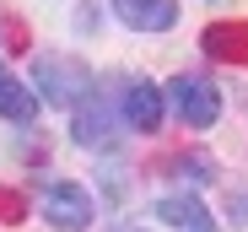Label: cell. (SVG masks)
<instances>
[{
    "label": "cell",
    "mask_w": 248,
    "mask_h": 232,
    "mask_svg": "<svg viewBox=\"0 0 248 232\" xmlns=\"http://www.w3.org/2000/svg\"><path fill=\"white\" fill-rule=\"evenodd\" d=\"M156 216L168 221V227H178V232H221V227L211 221V211H205V200L189 195V189H178V195H162V200H156Z\"/></svg>",
    "instance_id": "7"
},
{
    "label": "cell",
    "mask_w": 248,
    "mask_h": 232,
    "mask_svg": "<svg viewBox=\"0 0 248 232\" xmlns=\"http://www.w3.org/2000/svg\"><path fill=\"white\" fill-rule=\"evenodd\" d=\"M38 211H44V221L60 227V232H87L92 216H97V200H92V189H81L70 178H54V184L38 189Z\"/></svg>",
    "instance_id": "3"
},
{
    "label": "cell",
    "mask_w": 248,
    "mask_h": 232,
    "mask_svg": "<svg viewBox=\"0 0 248 232\" xmlns=\"http://www.w3.org/2000/svg\"><path fill=\"white\" fill-rule=\"evenodd\" d=\"M168 168H173V178H189V184H211L216 178V162L205 157V151H184V157H173Z\"/></svg>",
    "instance_id": "9"
},
{
    "label": "cell",
    "mask_w": 248,
    "mask_h": 232,
    "mask_svg": "<svg viewBox=\"0 0 248 232\" xmlns=\"http://www.w3.org/2000/svg\"><path fill=\"white\" fill-rule=\"evenodd\" d=\"M119 119H124V130L151 135L162 124V87L146 81V76H130V81L119 87Z\"/></svg>",
    "instance_id": "5"
},
{
    "label": "cell",
    "mask_w": 248,
    "mask_h": 232,
    "mask_svg": "<svg viewBox=\"0 0 248 232\" xmlns=\"http://www.w3.org/2000/svg\"><path fill=\"white\" fill-rule=\"evenodd\" d=\"M70 135H76V146H81V151H113V146L124 140L119 97H108V92H97V87H92V97H87V103H76Z\"/></svg>",
    "instance_id": "2"
},
{
    "label": "cell",
    "mask_w": 248,
    "mask_h": 232,
    "mask_svg": "<svg viewBox=\"0 0 248 232\" xmlns=\"http://www.w3.org/2000/svg\"><path fill=\"white\" fill-rule=\"evenodd\" d=\"M92 70L81 65L76 54H60V49H49V54H38L32 60V92L38 97H49V108H76V103H87L92 97Z\"/></svg>",
    "instance_id": "1"
},
{
    "label": "cell",
    "mask_w": 248,
    "mask_h": 232,
    "mask_svg": "<svg viewBox=\"0 0 248 232\" xmlns=\"http://www.w3.org/2000/svg\"><path fill=\"white\" fill-rule=\"evenodd\" d=\"M0 119H11V124H32L38 119V92L11 65H0Z\"/></svg>",
    "instance_id": "8"
},
{
    "label": "cell",
    "mask_w": 248,
    "mask_h": 232,
    "mask_svg": "<svg viewBox=\"0 0 248 232\" xmlns=\"http://www.w3.org/2000/svg\"><path fill=\"white\" fill-rule=\"evenodd\" d=\"M113 16L135 32H168L178 22V0H113Z\"/></svg>",
    "instance_id": "6"
},
{
    "label": "cell",
    "mask_w": 248,
    "mask_h": 232,
    "mask_svg": "<svg viewBox=\"0 0 248 232\" xmlns=\"http://www.w3.org/2000/svg\"><path fill=\"white\" fill-rule=\"evenodd\" d=\"M168 103L178 108V119L189 130H211L221 119V87H211L205 76H173L168 81Z\"/></svg>",
    "instance_id": "4"
},
{
    "label": "cell",
    "mask_w": 248,
    "mask_h": 232,
    "mask_svg": "<svg viewBox=\"0 0 248 232\" xmlns=\"http://www.w3.org/2000/svg\"><path fill=\"white\" fill-rule=\"evenodd\" d=\"M113 232H146V227H135V221H119V227H113Z\"/></svg>",
    "instance_id": "10"
}]
</instances>
